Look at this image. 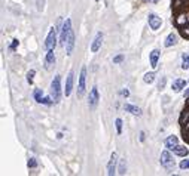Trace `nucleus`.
<instances>
[{
  "label": "nucleus",
  "instance_id": "f257e3e1",
  "mask_svg": "<svg viewBox=\"0 0 189 176\" xmlns=\"http://www.w3.org/2000/svg\"><path fill=\"white\" fill-rule=\"evenodd\" d=\"M51 98H52L54 104H58L61 99V76L57 74L54 80L51 82Z\"/></svg>",
  "mask_w": 189,
  "mask_h": 176
},
{
  "label": "nucleus",
  "instance_id": "f03ea898",
  "mask_svg": "<svg viewBox=\"0 0 189 176\" xmlns=\"http://www.w3.org/2000/svg\"><path fill=\"white\" fill-rule=\"evenodd\" d=\"M55 46H57V30L54 27H51L48 37L45 40V48H46V50H51V49H55Z\"/></svg>",
  "mask_w": 189,
  "mask_h": 176
},
{
  "label": "nucleus",
  "instance_id": "7ed1b4c3",
  "mask_svg": "<svg viewBox=\"0 0 189 176\" xmlns=\"http://www.w3.org/2000/svg\"><path fill=\"white\" fill-rule=\"evenodd\" d=\"M70 31H72V21L67 18V19L64 21V24H63L61 36H60V41H61V45H63V46L66 45V40H67V37H68V34H70Z\"/></svg>",
  "mask_w": 189,
  "mask_h": 176
},
{
  "label": "nucleus",
  "instance_id": "20e7f679",
  "mask_svg": "<svg viewBox=\"0 0 189 176\" xmlns=\"http://www.w3.org/2000/svg\"><path fill=\"white\" fill-rule=\"evenodd\" d=\"M85 82H87V68L81 70V76H79V84H78V98H82L85 95Z\"/></svg>",
  "mask_w": 189,
  "mask_h": 176
},
{
  "label": "nucleus",
  "instance_id": "39448f33",
  "mask_svg": "<svg viewBox=\"0 0 189 176\" xmlns=\"http://www.w3.org/2000/svg\"><path fill=\"white\" fill-rule=\"evenodd\" d=\"M100 101V95H98V89H97V86H94L89 95H88V105H89V108H96L97 107V104Z\"/></svg>",
  "mask_w": 189,
  "mask_h": 176
},
{
  "label": "nucleus",
  "instance_id": "423d86ee",
  "mask_svg": "<svg viewBox=\"0 0 189 176\" xmlns=\"http://www.w3.org/2000/svg\"><path fill=\"white\" fill-rule=\"evenodd\" d=\"M119 160H118V153H112V155H110V160H109V163H107V175L109 176H113L115 173H116V163H118Z\"/></svg>",
  "mask_w": 189,
  "mask_h": 176
},
{
  "label": "nucleus",
  "instance_id": "0eeeda50",
  "mask_svg": "<svg viewBox=\"0 0 189 176\" xmlns=\"http://www.w3.org/2000/svg\"><path fill=\"white\" fill-rule=\"evenodd\" d=\"M161 164L167 167V169H171L174 167V161H173V157L170 155V149H165V151L161 153Z\"/></svg>",
  "mask_w": 189,
  "mask_h": 176
},
{
  "label": "nucleus",
  "instance_id": "6e6552de",
  "mask_svg": "<svg viewBox=\"0 0 189 176\" xmlns=\"http://www.w3.org/2000/svg\"><path fill=\"white\" fill-rule=\"evenodd\" d=\"M148 22H149V27H150L153 31H156V30L161 27L162 19H161V16H158L156 13H149V16H148Z\"/></svg>",
  "mask_w": 189,
  "mask_h": 176
},
{
  "label": "nucleus",
  "instance_id": "1a4fd4ad",
  "mask_svg": "<svg viewBox=\"0 0 189 176\" xmlns=\"http://www.w3.org/2000/svg\"><path fill=\"white\" fill-rule=\"evenodd\" d=\"M64 48H66V54H67V55H72L73 48H75V33H73V30L70 31V34H68V37H67V40H66Z\"/></svg>",
  "mask_w": 189,
  "mask_h": 176
},
{
  "label": "nucleus",
  "instance_id": "9d476101",
  "mask_svg": "<svg viewBox=\"0 0 189 176\" xmlns=\"http://www.w3.org/2000/svg\"><path fill=\"white\" fill-rule=\"evenodd\" d=\"M73 76H75L73 71H70V73H68V76H67L66 89H64V95H66V96H70V93H72V90H73Z\"/></svg>",
  "mask_w": 189,
  "mask_h": 176
},
{
  "label": "nucleus",
  "instance_id": "9b49d317",
  "mask_svg": "<svg viewBox=\"0 0 189 176\" xmlns=\"http://www.w3.org/2000/svg\"><path fill=\"white\" fill-rule=\"evenodd\" d=\"M101 43H103V33H97L96 39L92 40V45H91V52H98L101 48Z\"/></svg>",
  "mask_w": 189,
  "mask_h": 176
},
{
  "label": "nucleus",
  "instance_id": "f8f14e48",
  "mask_svg": "<svg viewBox=\"0 0 189 176\" xmlns=\"http://www.w3.org/2000/svg\"><path fill=\"white\" fill-rule=\"evenodd\" d=\"M159 55H161V52L158 49H153L150 52V55H149V61H150V67L152 68H156L158 67V59H159Z\"/></svg>",
  "mask_w": 189,
  "mask_h": 176
},
{
  "label": "nucleus",
  "instance_id": "ddd939ff",
  "mask_svg": "<svg viewBox=\"0 0 189 176\" xmlns=\"http://www.w3.org/2000/svg\"><path fill=\"white\" fill-rule=\"evenodd\" d=\"M177 145H179L177 136H168V138L165 139V147H167V149H170V151H173Z\"/></svg>",
  "mask_w": 189,
  "mask_h": 176
},
{
  "label": "nucleus",
  "instance_id": "4468645a",
  "mask_svg": "<svg viewBox=\"0 0 189 176\" xmlns=\"http://www.w3.org/2000/svg\"><path fill=\"white\" fill-rule=\"evenodd\" d=\"M45 64H46V68H51V67L55 64V54H54V49L48 50L46 58H45Z\"/></svg>",
  "mask_w": 189,
  "mask_h": 176
},
{
  "label": "nucleus",
  "instance_id": "2eb2a0df",
  "mask_svg": "<svg viewBox=\"0 0 189 176\" xmlns=\"http://www.w3.org/2000/svg\"><path fill=\"white\" fill-rule=\"evenodd\" d=\"M124 110L127 112H131L134 116H142V110L139 107H135V105H131V104H125L124 105Z\"/></svg>",
  "mask_w": 189,
  "mask_h": 176
},
{
  "label": "nucleus",
  "instance_id": "dca6fc26",
  "mask_svg": "<svg viewBox=\"0 0 189 176\" xmlns=\"http://www.w3.org/2000/svg\"><path fill=\"white\" fill-rule=\"evenodd\" d=\"M177 43V36L174 33H170L168 36H167V39H165V41H164V46L165 48H170V46H173V45H176Z\"/></svg>",
  "mask_w": 189,
  "mask_h": 176
},
{
  "label": "nucleus",
  "instance_id": "f3484780",
  "mask_svg": "<svg viewBox=\"0 0 189 176\" xmlns=\"http://www.w3.org/2000/svg\"><path fill=\"white\" fill-rule=\"evenodd\" d=\"M185 86H186V82L182 80V78H177V80H174V83H173V90L179 92V90L185 89Z\"/></svg>",
  "mask_w": 189,
  "mask_h": 176
},
{
  "label": "nucleus",
  "instance_id": "a211bd4d",
  "mask_svg": "<svg viewBox=\"0 0 189 176\" xmlns=\"http://www.w3.org/2000/svg\"><path fill=\"white\" fill-rule=\"evenodd\" d=\"M173 153L174 154H177V155H180V157H186L188 155V148H185V147H180V145H177L174 149H173Z\"/></svg>",
  "mask_w": 189,
  "mask_h": 176
},
{
  "label": "nucleus",
  "instance_id": "6ab92c4d",
  "mask_svg": "<svg viewBox=\"0 0 189 176\" xmlns=\"http://www.w3.org/2000/svg\"><path fill=\"white\" fill-rule=\"evenodd\" d=\"M33 96H34V99H36V102L42 104V99H43V92H42V89H36Z\"/></svg>",
  "mask_w": 189,
  "mask_h": 176
},
{
  "label": "nucleus",
  "instance_id": "aec40b11",
  "mask_svg": "<svg viewBox=\"0 0 189 176\" xmlns=\"http://www.w3.org/2000/svg\"><path fill=\"white\" fill-rule=\"evenodd\" d=\"M119 175H125L127 173V163H125V158H122L121 161H119Z\"/></svg>",
  "mask_w": 189,
  "mask_h": 176
},
{
  "label": "nucleus",
  "instance_id": "412c9836",
  "mask_svg": "<svg viewBox=\"0 0 189 176\" xmlns=\"http://www.w3.org/2000/svg\"><path fill=\"white\" fill-rule=\"evenodd\" d=\"M143 80H144V83H153V80H155V74L153 73H146L144 74V77H143Z\"/></svg>",
  "mask_w": 189,
  "mask_h": 176
},
{
  "label": "nucleus",
  "instance_id": "4be33fe9",
  "mask_svg": "<svg viewBox=\"0 0 189 176\" xmlns=\"http://www.w3.org/2000/svg\"><path fill=\"white\" fill-rule=\"evenodd\" d=\"M182 68L183 70H189V55H182Z\"/></svg>",
  "mask_w": 189,
  "mask_h": 176
},
{
  "label": "nucleus",
  "instance_id": "5701e85b",
  "mask_svg": "<svg viewBox=\"0 0 189 176\" xmlns=\"http://www.w3.org/2000/svg\"><path fill=\"white\" fill-rule=\"evenodd\" d=\"M115 126H116L118 135H121V133H122V120H121V118H116V120H115Z\"/></svg>",
  "mask_w": 189,
  "mask_h": 176
},
{
  "label": "nucleus",
  "instance_id": "b1692460",
  "mask_svg": "<svg viewBox=\"0 0 189 176\" xmlns=\"http://www.w3.org/2000/svg\"><path fill=\"white\" fill-rule=\"evenodd\" d=\"M27 166H28V169H34V167L37 166V161H36V158H28V161H27Z\"/></svg>",
  "mask_w": 189,
  "mask_h": 176
},
{
  "label": "nucleus",
  "instance_id": "393cba45",
  "mask_svg": "<svg viewBox=\"0 0 189 176\" xmlns=\"http://www.w3.org/2000/svg\"><path fill=\"white\" fill-rule=\"evenodd\" d=\"M179 166H180V169H183V170L189 169V158H185V160H182Z\"/></svg>",
  "mask_w": 189,
  "mask_h": 176
},
{
  "label": "nucleus",
  "instance_id": "a878e982",
  "mask_svg": "<svg viewBox=\"0 0 189 176\" xmlns=\"http://www.w3.org/2000/svg\"><path fill=\"white\" fill-rule=\"evenodd\" d=\"M34 74H36V71H34V70H31V71L27 73V82H28L30 84H33V77H34Z\"/></svg>",
  "mask_w": 189,
  "mask_h": 176
},
{
  "label": "nucleus",
  "instance_id": "bb28decb",
  "mask_svg": "<svg viewBox=\"0 0 189 176\" xmlns=\"http://www.w3.org/2000/svg\"><path fill=\"white\" fill-rule=\"evenodd\" d=\"M122 59H124V55H118V56H115V58H113V62H115V64H119Z\"/></svg>",
  "mask_w": 189,
  "mask_h": 176
},
{
  "label": "nucleus",
  "instance_id": "cd10ccee",
  "mask_svg": "<svg viewBox=\"0 0 189 176\" xmlns=\"http://www.w3.org/2000/svg\"><path fill=\"white\" fill-rule=\"evenodd\" d=\"M16 46H18V40L15 39V40H12V45H11V50H15V48H16Z\"/></svg>",
  "mask_w": 189,
  "mask_h": 176
},
{
  "label": "nucleus",
  "instance_id": "c85d7f7f",
  "mask_svg": "<svg viewBox=\"0 0 189 176\" xmlns=\"http://www.w3.org/2000/svg\"><path fill=\"white\" fill-rule=\"evenodd\" d=\"M164 86H165V78H162V80L159 82V84H158V89H162Z\"/></svg>",
  "mask_w": 189,
  "mask_h": 176
},
{
  "label": "nucleus",
  "instance_id": "c756f323",
  "mask_svg": "<svg viewBox=\"0 0 189 176\" xmlns=\"http://www.w3.org/2000/svg\"><path fill=\"white\" fill-rule=\"evenodd\" d=\"M121 95H122V96H125V98H128V96H130V92H128L127 89H124V90L121 92Z\"/></svg>",
  "mask_w": 189,
  "mask_h": 176
},
{
  "label": "nucleus",
  "instance_id": "7c9ffc66",
  "mask_svg": "<svg viewBox=\"0 0 189 176\" xmlns=\"http://www.w3.org/2000/svg\"><path fill=\"white\" fill-rule=\"evenodd\" d=\"M140 141H142V142L144 141V132H140Z\"/></svg>",
  "mask_w": 189,
  "mask_h": 176
},
{
  "label": "nucleus",
  "instance_id": "2f4dec72",
  "mask_svg": "<svg viewBox=\"0 0 189 176\" xmlns=\"http://www.w3.org/2000/svg\"><path fill=\"white\" fill-rule=\"evenodd\" d=\"M185 98H189V89H186V92H185Z\"/></svg>",
  "mask_w": 189,
  "mask_h": 176
},
{
  "label": "nucleus",
  "instance_id": "473e14b6",
  "mask_svg": "<svg viewBox=\"0 0 189 176\" xmlns=\"http://www.w3.org/2000/svg\"><path fill=\"white\" fill-rule=\"evenodd\" d=\"M143 2H150V0H143Z\"/></svg>",
  "mask_w": 189,
  "mask_h": 176
},
{
  "label": "nucleus",
  "instance_id": "72a5a7b5",
  "mask_svg": "<svg viewBox=\"0 0 189 176\" xmlns=\"http://www.w3.org/2000/svg\"><path fill=\"white\" fill-rule=\"evenodd\" d=\"M155 2H158V0H155Z\"/></svg>",
  "mask_w": 189,
  "mask_h": 176
}]
</instances>
